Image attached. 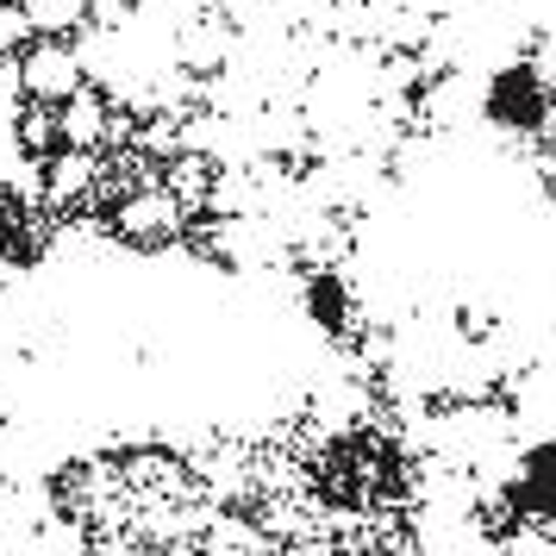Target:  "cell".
<instances>
[{"instance_id":"1","label":"cell","mask_w":556,"mask_h":556,"mask_svg":"<svg viewBox=\"0 0 556 556\" xmlns=\"http://www.w3.org/2000/svg\"><path fill=\"white\" fill-rule=\"evenodd\" d=\"M13 63H20V94H26V101L63 106L76 88H88V70H81V56H76L70 38H31Z\"/></svg>"},{"instance_id":"2","label":"cell","mask_w":556,"mask_h":556,"mask_svg":"<svg viewBox=\"0 0 556 556\" xmlns=\"http://www.w3.org/2000/svg\"><path fill=\"white\" fill-rule=\"evenodd\" d=\"M119 113L106 101L101 88H76L70 101L56 106V144H70V151H101L106 138H119Z\"/></svg>"},{"instance_id":"3","label":"cell","mask_w":556,"mask_h":556,"mask_svg":"<svg viewBox=\"0 0 556 556\" xmlns=\"http://www.w3.org/2000/svg\"><path fill=\"white\" fill-rule=\"evenodd\" d=\"M101 181V163H94V151H51V163H45V188H51V201H76L81 188H94Z\"/></svg>"},{"instance_id":"4","label":"cell","mask_w":556,"mask_h":556,"mask_svg":"<svg viewBox=\"0 0 556 556\" xmlns=\"http://www.w3.org/2000/svg\"><path fill=\"white\" fill-rule=\"evenodd\" d=\"M176 219H181V206H176V194H169V188H138V194H131L126 206H119V226L126 231H156V238H163V231H176Z\"/></svg>"},{"instance_id":"5","label":"cell","mask_w":556,"mask_h":556,"mask_svg":"<svg viewBox=\"0 0 556 556\" xmlns=\"http://www.w3.org/2000/svg\"><path fill=\"white\" fill-rule=\"evenodd\" d=\"M20 7H26V20L38 38H63L70 26L88 20V0H20Z\"/></svg>"},{"instance_id":"6","label":"cell","mask_w":556,"mask_h":556,"mask_svg":"<svg viewBox=\"0 0 556 556\" xmlns=\"http://www.w3.org/2000/svg\"><path fill=\"white\" fill-rule=\"evenodd\" d=\"M20 144H26L31 156H51V144H56V106H45V101L20 106Z\"/></svg>"},{"instance_id":"7","label":"cell","mask_w":556,"mask_h":556,"mask_svg":"<svg viewBox=\"0 0 556 556\" xmlns=\"http://www.w3.org/2000/svg\"><path fill=\"white\" fill-rule=\"evenodd\" d=\"M31 38H38V31H31L26 7H20V0H0V63H13Z\"/></svg>"}]
</instances>
